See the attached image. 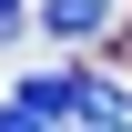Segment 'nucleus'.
I'll use <instances>...</instances> for the list:
<instances>
[{
    "label": "nucleus",
    "instance_id": "obj_3",
    "mask_svg": "<svg viewBox=\"0 0 132 132\" xmlns=\"http://www.w3.org/2000/svg\"><path fill=\"white\" fill-rule=\"evenodd\" d=\"M10 31H20V0H0V41H10Z\"/></svg>",
    "mask_w": 132,
    "mask_h": 132
},
{
    "label": "nucleus",
    "instance_id": "obj_2",
    "mask_svg": "<svg viewBox=\"0 0 132 132\" xmlns=\"http://www.w3.org/2000/svg\"><path fill=\"white\" fill-rule=\"evenodd\" d=\"M41 20H51L61 41H92L102 20H112V0H41Z\"/></svg>",
    "mask_w": 132,
    "mask_h": 132
},
{
    "label": "nucleus",
    "instance_id": "obj_1",
    "mask_svg": "<svg viewBox=\"0 0 132 132\" xmlns=\"http://www.w3.org/2000/svg\"><path fill=\"white\" fill-rule=\"evenodd\" d=\"M71 92H81V71H31V81L0 102V122H10V132H31V122H61V112H71Z\"/></svg>",
    "mask_w": 132,
    "mask_h": 132
}]
</instances>
